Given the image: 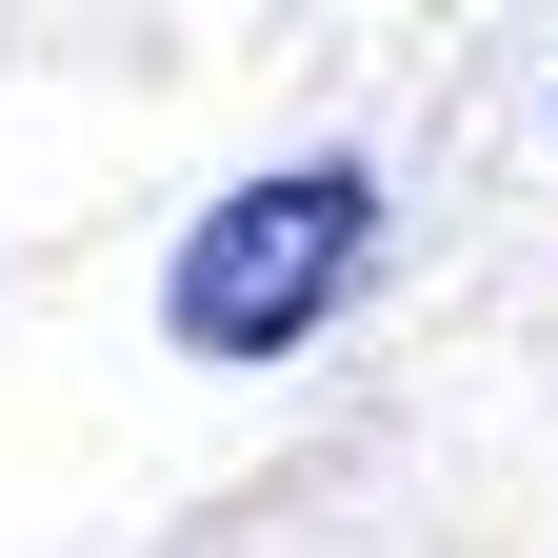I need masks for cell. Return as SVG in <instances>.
Instances as JSON below:
<instances>
[{"mask_svg": "<svg viewBox=\"0 0 558 558\" xmlns=\"http://www.w3.org/2000/svg\"><path fill=\"white\" fill-rule=\"evenodd\" d=\"M360 259H379V180L360 160H300V180H240L220 220L180 240L160 319H180V360H279V339H319L339 300H360Z\"/></svg>", "mask_w": 558, "mask_h": 558, "instance_id": "obj_1", "label": "cell"}]
</instances>
